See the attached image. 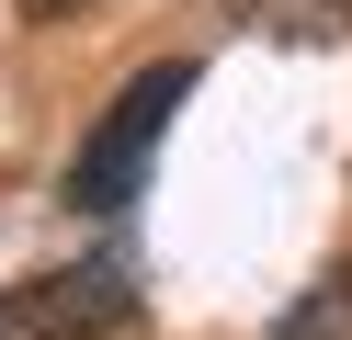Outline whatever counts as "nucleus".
<instances>
[{
  "label": "nucleus",
  "mask_w": 352,
  "mask_h": 340,
  "mask_svg": "<svg viewBox=\"0 0 352 340\" xmlns=\"http://www.w3.org/2000/svg\"><path fill=\"white\" fill-rule=\"evenodd\" d=\"M193 80H205L193 57H160V68H137V80L102 102V125L80 136V159H69V204H80V216H125V204L148 193L160 136H170V113L193 102Z\"/></svg>",
  "instance_id": "f257e3e1"
},
{
  "label": "nucleus",
  "mask_w": 352,
  "mask_h": 340,
  "mask_svg": "<svg viewBox=\"0 0 352 340\" xmlns=\"http://www.w3.org/2000/svg\"><path fill=\"white\" fill-rule=\"evenodd\" d=\"M284 340H352V272H329L318 295L284 306Z\"/></svg>",
  "instance_id": "7ed1b4c3"
},
{
  "label": "nucleus",
  "mask_w": 352,
  "mask_h": 340,
  "mask_svg": "<svg viewBox=\"0 0 352 340\" xmlns=\"http://www.w3.org/2000/svg\"><path fill=\"white\" fill-rule=\"evenodd\" d=\"M137 317V272L125 261H69L34 284H0V340H114Z\"/></svg>",
  "instance_id": "f03ea898"
},
{
  "label": "nucleus",
  "mask_w": 352,
  "mask_h": 340,
  "mask_svg": "<svg viewBox=\"0 0 352 340\" xmlns=\"http://www.w3.org/2000/svg\"><path fill=\"white\" fill-rule=\"evenodd\" d=\"M23 12H34V23H69V12H80V0H23Z\"/></svg>",
  "instance_id": "20e7f679"
}]
</instances>
